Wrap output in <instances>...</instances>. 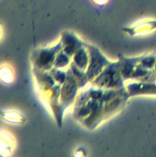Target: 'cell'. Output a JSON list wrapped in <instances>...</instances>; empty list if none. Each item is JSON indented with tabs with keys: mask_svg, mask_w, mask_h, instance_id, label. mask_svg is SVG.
Returning <instances> with one entry per match:
<instances>
[{
	"mask_svg": "<svg viewBox=\"0 0 156 157\" xmlns=\"http://www.w3.org/2000/svg\"><path fill=\"white\" fill-rule=\"evenodd\" d=\"M84 45L89 53V64L86 75L89 82H92L112 61H109L96 46L87 43H84Z\"/></svg>",
	"mask_w": 156,
	"mask_h": 157,
	"instance_id": "3",
	"label": "cell"
},
{
	"mask_svg": "<svg viewBox=\"0 0 156 157\" xmlns=\"http://www.w3.org/2000/svg\"><path fill=\"white\" fill-rule=\"evenodd\" d=\"M2 119L11 124H23L26 121L25 117L22 113L14 110H2Z\"/></svg>",
	"mask_w": 156,
	"mask_h": 157,
	"instance_id": "9",
	"label": "cell"
},
{
	"mask_svg": "<svg viewBox=\"0 0 156 157\" xmlns=\"http://www.w3.org/2000/svg\"><path fill=\"white\" fill-rule=\"evenodd\" d=\"M125 89L129 98L137 95H156L155 82L136 81L125 86Z\"/></svg>",
	"mask_w": 156,
	"mask_h": 157,
	"instance_id": "6",
	"label": "cell"
},
{
	"mask_svg": "<svg viewBox=\"0 0 156 157\" xmlns=\"http://www.w3.org/2000/svg\"><path fill=\"white\" fill-rule=\"evenodd\" d=\"M14 147H15V140L12 138V135H11L9 132L6 130L3 132L2 130L1 133V155L2 156L5 153V156H7L11 155L12 152L13 151Z\"/></svg>",
	"mask_w": 156,
	"mask_h": 157,
	"instance_id": "10",
	"label": "cell"
},
{
	"mask_svg": "<svg viewBox=\"0 0 156 157\" xmlns=\"http://www.w3.org/2000/svg\"><path fill=\"white\" fill-rule=\"evenodd\" d=\"M61 50L62 43L61 39L53 46L35 49L31 57L32 67L43 71H50L54 67L57 55Z\"/></svg>",
	"mask_w": 156,
	"mask_h": 157,
	"instance_id": "2",
	"label": "cell"
},
{
	"mask_svg": "<svg viewBox=\"0 0 156 157\" xmlns=\"http://www.w3.org/2000/svg\"><path fill=\"white\" fill-rule=\"evenodd\" d=\"M156 29V21H144V22L137 23L135 26L131 28H127V33L130 35H143L147 34L148 32H151V31Z\"/></svg>",
	"mask_w": 156,
	"mask_h": 157,
	"instance_id": "8",
	"label": "cell"
},
{
	"mask_svg": "<svg viewBox=\"0 0 156 157\" xmlns=\"http://www.w3.org/2000/svg\"><path fill=\"white\" fill-rule=\"evenodd\" d=\"M93 1L97 5H105L108 0H93Z\"/></svg>",
	"mask_w": 156,
	"mask_h": 157,
	"instance_id": "12",
	"label": "cell"
},
{
	"mask_svg": "<svg viewBox=\"0 0 156 157\" xmlns=\"http://www.w3.org/2000/svg\"><path fill=\"white\" fill-rule=\"evenodd\" d=\"M142 56V55H141L137 58H125L122 55H120L119 59V68L124 81L131 79L136 66L140 62Z\"/></svg>",
	"mask_w": 156,
	"mask_h": 157,
	"instance_id": "7",
	"label": "cell"
},
{
	"mask_svg": "<svg viewBox=\"0 0 156 157\" xmlns=\"http://www.w3.org/2000/svg\"><path fill=\"white\" fill-rule=\"evenodd\" d=\"M78 89H80L77 80L72 73L70 68L67 71V77L65 82L61 85L60 104L63 112L67 107L74 103Z\"/></svg>",
	"mask_w": 156,
	"mask_h": 157,
	"instance_id": "4",
	"label": "cell"
},
{
	"mask_svg": "<svg viewBox=\"0 0 156 157\" xmlns=\"http://www.w3.org/2000/svg\"><path fill=\"white\" fill-rule=\"evenodd\" d=\"M15 75L12 67L9 64L2 65L1 67V81L3 84H10L13 82Z\"/></svg>",
	"mask_w": 156,
	"mask_h": 157,
	"instance_id": "11",
	"label": "cell"
},
{
	"mask_svg": "<svg viewBox=\"0 0 156 157\" xmlns=\"http://www.w3.org/2000/svg\"><path fill=\"white\" fill-rule=\"evenodd\" d=\"M60 39L62 43V51L70 58L73 57L79 49L84 46V42H83L73 32H64Z\"/></svg>",
	"mask_w": 156,
	"mask_h": 157,
	"instance_id": "5",
	"label": "cell"
},
{
	"mask_svg": "<svg viewBox=\"0 0 156 157\" xmlns=\"http://www.w3.org/2000/svg\"><path fill=\"white\" fill-rule=\"evenodd\" d=\"M124 81L118 61L108 64L91 83L93 85L106 90H122L125 89Z\"/></svg>",
	"mask_w": 156,
	"mask_h": 157,
	"instance_id": "1",
	"label": "cell"
}]
</instances>
